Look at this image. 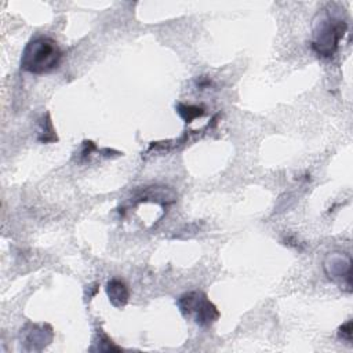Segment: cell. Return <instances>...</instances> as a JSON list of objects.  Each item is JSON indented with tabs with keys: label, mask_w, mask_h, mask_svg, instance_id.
Wrapping results in <instances>:
<instances>
[{
	"label": "cell",
	"mask_w": 353,
	"mask_h": 353,
	"mask_svg": "<svg viewBox=\"0 0 353 353\" xmlns=\"http://www.w3.org/2000/svg\"><path fill=\"white\" fill-rule=\"evenodd\" d=\"M62 51L58 43L48 36L33 37L23 48L21 68L33 74H44L58 68Z\"/></svg>",
	"instance_id": "6da1fadb"
},
{
	"label": "cell",
	"mask_w": 353,
	"mask_h": 353,
	"mask_svg": "<svg viewBox=\"0 0 353 353\" xmlns=\"http://www.w3.org/2000/svg\"><path fill=\"white\" fill-rule=\"evenodd\" d=\"M347 23L345 19L338 18L335 15L327 14L317 22V26L313 33L312 47L313 50L324 58L332 57L338 47L339 41L346 32Z\"/></svg>",
	"instance_id": "7a4b0ae2"
},
{
	"label": "cell",
	"mask_w": 353,
	"mask_h": 353,
	"mask_svg": "<svg viewBox=\"0 0 353 353\" xmlns=\"http://www.w3.org/2000/svg\"><path fill=\"white\" fill-rule=\"evenodd\" d=\"M176 305L185 317L193 319L201 327H210L219 319L216 306L201 291H190L181 295Z\"/></svg>",
	"instance_id": "3957f363"
},
{
	"label": "cell",
	"mask_w": 353,
	"mask_h": 353,
	"mask_svg": "<svg viewBox=\"0 0 353 353\" xmlns=\"http://www.w3.org/2000/svg\"><path fill=\"white\" fill-rule=\"evenodd\" d=\"M327 277L346 292L352 291V258L347 252H328L323 261Z\"/></svg>",
	"instance_id": "277c9868"
},
{
	"label": "cell",
	"mask_w": 353,
	"mask_h": 353,
	"mask_svg": "<svg viewBox=\"0 0 353 353\" xmlns=\"http://www.w3.org/2000/svg\"><path fill=\"white\" fill-rule=\"evenodd\" d=\"M22 332L23 345L28 350H41L54 338L52 328L48 324H28Z\"/></svg>",
	"instance_id": "5b68a950"
},
{
	"label": "cell",
	"mask_w": 353,
	"mask_h": 353,
	"mask_svg": "<svg viewBox=\"0 0 353 353\" xmlns=\"http://www.w3.org/2000/svg\"><path fill=\"white\" fill-rule=\"evenodd\" d=\"M106 294L109 302L114 307H124L130 299V291L127 284L120 279H112L106 284Z\"/></svg>",
	"instance_id": "8992f818"
},
{
	"label": "cell",
	"mask_w": 353,
	"mask_h": 353,
	"mask_svg": "<svg viewBox=\"0 0 353 353\" xmlns=\"http://www.w3.org/2000/svg\"><path fill=\"white\" fill-rule=\"evenodd\" d=\"M178 113L188 121L190 123V120H193L194 117H200L204 114L201 108L197 106H186V105H178Z\"/></svg>",
	"instance_id": "52a82bcc"
},
{
	"label": "cell",
	"mask_w": 353,
	"mask_h": 353,
	"mask_svg": "<svg viewBox=\"0 0 353 353\" xmlns=\"http://www.w3.org/2000/svg\"><path fill=\"white\" fill-rule=\"evenodd\" d=\"M338 336L342 341H346L347 343L352 342V321L347 320L345 324H342L338 330Z\"/></svg>",
	"instance_id": "ba28073f"
}]
</instances>
